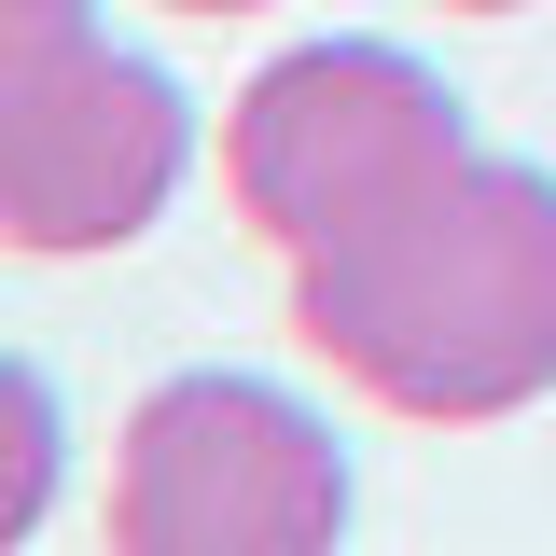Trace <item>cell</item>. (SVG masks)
<instances>
[{
  "label": "cell",
  "mask_w": 556,
  "mask_h": 556,
  "mask_svg": "<svg viewBox=\"0 0 556 556\" xmlns=\"http://www.w3.org/2000/svg\"><path fill=\"white\" fill-rule=\"evenodd\" d=\"M42 486H56V390L14 362V376H0V543L42 529Z\"/></svg>",
  "instance_id": "obj_5"
},
{
  "label": "cell",
  "mask_w": 556,
  "mask_h": 556,
  "mask_svg": "<svg viewBox=\"0 0 556 556\" xmlns=\"http://www.w3.org/2000/svg\"><path fill=\"white\" fill-rule=\"evenodd\" d=\"M167 14H265V0H167Z\"/></svg>",
  "instance_id": "obj_6"
},
{
  "label": "cell",
  "mask_w": 556,
  "mask_h": 556,
  "mask_svg": "<svg viewBox=\"0 0 556 556\" xmlns=\"http://www.w3.org/2000/svg\"><path fill=\"white\" fill-rule=\"evenodd\" d=\"M459 153H473L459 84L431 56H404V42H376V28L265 56L237 84V112H223V181H237V208H251V237L278 265L348 237V223H376L390 195H417Z\"/></svg>",
  "instance_id": "obj_3"
},
{
  "label": "cell",
  "mask_w": 556,
  "mask_h": 556,
  "mask_svg": "<svg viewBox=\"0 0 556 556\" xmlns=\"http://www.w3.org/2000/svg\"><path fill=\"white\" fill-rule=\"evenodd\" d=\"M445 14H529V0H445Z\"/></svg>",
  "instance_id": "obj_7"
},
{
  "label": "cell",
  "mask_w": 556,
  "mask_h": 556,
  "mask_svg": "<svg viewBox=\"0 0 556 556\" xmlns=\"http://www.w3.org/2000/svg\"><path fill=\"white\" fill-rule=\"evenodd\" d=\"M195 167V98L126 56L84 0H0V237L14 251H126Z\"/></svg>",
  "instance_id": "obj_2"
},
{
  "label": "cell",
  "mask_w": 556,
  "mask_h": 556,
  "mask_svg": "<svg viewBox=\"0 0 556 556\" xmlns=\"http://www.w3.org/2000/svg\"><path fill=\"white\" fill-rule=\"evenodd\" d=\"M362 515L334 417L278 376L195 362L167 390H139L112 445V543L126 556H320Z\"/></svg>",
  "instance_id": "obj_4"
},
{
  "label": "cell",
  "mask_w": 556,
  "mask_h": 556,
  "mask_svg": "<svg viewBox=\"0 0 556 556\" xmlns=\"http://www.w3.org/2000/svg\"><path fill=\"white\" fill-rule=\"evenodd\" d=\"M292 320L362 404L486 431L556 390V167L459 153L376 223L292 251Z\"/></svg>",
  "instance_id": "obj_1"
}]
</instances>
